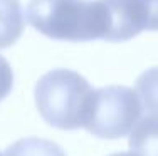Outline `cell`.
<instances>
[{
    "instance_id": "1",
    "label": "cell",
    "mask_w": 158,
    "mask_h": 156,
    "mask_svg": "<svg viewBox=\"0 0 158 156\" xmlns=\"http://www.w3.org/2000/svg\"><path fill=\"white\" fill-rule=\"evenodd\" d=\"M25 18L40 34L67 42L104 40L110 29L104 0H31Z\"/></svg>"
},
{
    "instance_id": "2",
    "label": "cell",
    "mask_w": 158,
    "mask_h": 156,
    "mask_svg": "<svg viewBox=\"0 0 158 156\" xmlns=\"http://www.w3.org/2000/svg\"><path fill=\"white\" fill-rule=\"evenodd\" d=\"M93 96L89 82L69 69L49 70L35 86V106L42 119L57 129L84 126Z\"/></svg>"
},
{
    "instance_id": "3",
    "label": "cell",
    "mask_w": 158,
    "mask_h": 156,
    "mask_svg": "<svg viewBox=\"0 0 158 156\" xmlns=\"http://www.w3.org/2000/svg\"><path fill=\"white\" fill-rule=\"evenodd\" d=\"M143 104L136 89L106 86L93 91L82 128L103 139L130 134L141 116Z\"/></svg>"
},
{
    "instance_id": "4",
    "label": "cell",
    "mask_w": 158,
    "mask_h": 156,
    "mask_svg": "<svg viewBox=\"0 0 158 156\" xmlns=\"http://www.w3.org/2000/svg\"><path fill=\"white\" fill-rule=\"evenodd\" d=\"M108 42H125L143 30H158V0H104Z\"/></svg>"
},
{
    "instance_id": "5",
    "label": "cell",
    "mask_w": 158,
    "mask_h": 156,
    "mask_svg": "<svg viewBox=\"0 0 158 156\" xmlns=\"http://www.w3.org/2000/svg\"><path fill=\"white\" fill-rule=\"evenodd\" d=\"M130 150L140 156H158V114L145 116L130 133Z\"/></svg>"
},
{
    "instance_id": "6",
    "label": "cell",
    "mask_w": 158,
    "mask_h": 156,
    "mask_svg": "<svg viewBox=\"0 0 158 156\" xmlns=\"http://www.w3.org/2000/svg\"><path fill=\"white\" fill-rule=\"evenodd\" d=\"M24 30V15L19 0H0V49L10 47Z\"/></svg>"
},
{
    "instance_id": "7",
    "label": "cell",
    "mask_w": 158,
    "mask_h": 156,
    "mask_svg": "<svg viewBox=\"0 0 158 156\" xmlns=\"http://www.w3.org/2000/svg\"><path fill=\"white\" fill-rule=\"evenodd\" d=\"M3 156H66V153L54 141L32 136L15 141L5 150Z\"/></svg>"
},
{
    "instance_id": "8",
    "label": "cell",
    "mask_w": 158,
    "mask_h": 156,
    "mask_svg": "<svg viewBox=\"0 0 158 156\" xmlns=\"http://www.w3.org/2000/svg\"><path fill=\"white\" fill-rule=\"evenodd\" d=\"M136 92L150 114H158V67H152L136 79Z\"/></svg>"
},
{
    "instance_id": "9",
    "label": "cell",
    "mask_w": 158,
    "mask_h": 156,
    "mask_svg": "<svg viewBox=\"0 0 158 156\" xmlns=\"http://www.w3.org/2000/svg\"><path fill=\"white\" fill-rule=\"evenodd\" d=\"M14 86V72L3 55H0V101L10 94Z\"/></svg>"
},
{
    "instance_id": "10",
    "label": "cell",
    "mask_w": 158,
    "mask_h": 156,
    "mask_svg": "<svg viewBox=\"0 0 158 156\" xmlns=\"http://www.w3.org/2000/svg\"><path fill=\"white\" fill-rule=\"evenodd\" d=\"M110 156H140L136 153H133V151H130V153H114V154H110Z\"/></svg>"
},
{
    "instance_id": "11",
    "label": "cell",
    "mask_w": 158,
    "mask_h": 156,
    "mask_svg": "<svg viewBox=\"0 0 158 156\" xmlns=\"http://www.w3.org/2000/svg\"><path fill=\"white\" fill-rule=\"evenodd\" d=\"M0 156H2V154H0Z\"/></svg>"
}]
</instances>
